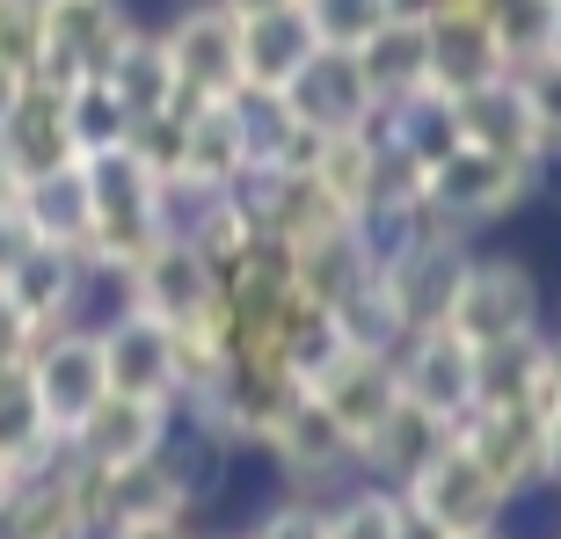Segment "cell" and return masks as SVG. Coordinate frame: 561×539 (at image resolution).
Wrapping results in <instances>:
<instances>
[{"instance_id": "6da1fadb", "label": "cell", "mask_w": 561, "mask_h": 539, "mask_svg": "<svg viewBox=\"0 0 561 539\" xmlns=\"http://www.w3.org/2000/svg\"><path fill=\"white\" fill-rule=\"evenodd\" d=\"M81 190H88V263L103 285H117L131 263H146L168 241L161 175L131 146H110V153L81 161Z\"/></svg>"}, {"instance_id": "7a4b0ae2", "label": "cell", "mask_w": 561, "mask_h": 539, "mask_svg": "<svg viewBox=\"0 0 561 539\" xmlns=\"http://www.w3.org/2000/svg\"><path fill=\"white\" fill-rule=\"evenodd\" d=\"M540 277L518 263V255H459L453 285H445V307H437V329H453L467 351H496V343H525L540 335L547 321Z\"/></svg>"}, {"instance_id": "3957f363", "label": "cell", "mask_w": 561, "mask_h": 539, "mask_svg": "<svg viewBox=\"0 0 561 539\" xmlns=\"http://www.w3.org/2000/svg\"><path fill=\"white\" fill-rule=\"evenodd\" d=\"M401 511H409V525L431 539H459V532H489V525H503V511H511V496L496 489V474L481 467L459 437H445L431 459H423L416 474L401 481Z\"/></svg>"}, {"instance_id": "277c9868", "label": "cell", "mask_w": 561, "mask_h": 539, "mask_svg": "<svg viewBox=\"0 0 561 539\" xmlns=\"http://www.w3.org/2000/svg\"><path fill=\"white\" fill-rule=\"evenodd\" d=\"M547 168H525V161H503V153H474V146H453V153H437L431 168L416 175L423 205L445 219V227L474 233V227H496L511 211L540 190Z\"/></svg>"}, {"instance_id": "5b68a950", "label": "cell", "mask_w": 561, "mask_h": 539, "mask_svg": "<svg viewBox=\"0 0 561 539\" xmlns=\"http://www.w3.org/2000/svg\"><path fill=\"white\" fill-rule=\"evenodd\" d=\"M22 372H30V394H37V415L51 445L88 423V409L110 394V372H103V343H95V321H66L37 343V351L22 357Z\"/></svg>"}, {"instance_id": "8992f818", "label": "cell", "mask_w": 561, "mask_h": 539, "mask_svg": "<svg viewBox=\"0 0 561 539\" xmlns=\"http://www.w3.org/2000/svg\"><path fill=\"white\" fill-rule=\"evenodd\" d=\"M117 307L153 313L168 335L227 329V321H219V270L197 249H183V241H161L146 263H131L125 277H117Z\"/></svg>"}, {"instance_id": "52a82bcc", "label": "cell", "mask_w": 561, "mask_h": 539, "mask_svg": "<svg viewBox=\"0 0 561 539\" xmlns=\"http://www.w3.org/2000/svg\"><path fill=\"white\" fill-rule=\"evenodd\" d=\"M161 51H168V81H175V110L241 95V22L219 0H197L190 15L168 22Z\"/></svg>"}, {"instance_id": "ba28073f", "label": "cell", "mask_w": 561, "mask_h": 539, "mask_svg": "<svg viewBox=\"0 0 561 539\" xmlns=\"http://www.w3.org/2000/svg\"><path fill=\"white\" fill-rule=\"evenodd\" d=\"M131 37L125 0H44V88H81L103 81V66L117 59V44Z\"/></svg>"}, {"instance_id": "9c48e42d", "label": "cell", "mask_w": 561, "mask_h": 539, "mask_svg": "<svg viewBox=\"0 0 561 539\" xmlns=\"http://www.w3.org/2000/svg\"><path fill=\"white\" fill-rule=\"evenodd\" d=\"M255 452L285 474L291 496H313V503L335 496V489L357 474V467H351V437L335 431V423L313 409L307 394H291L285 409L271 415V431H263V445H255Z\"/></svg>"}, {"instance_id": "30bf717a", "label": "cell", "mask_w": 561, "mask_h": 539, "mask_svg": "<svg viewBox=\"0 0 561 539\" xmlns=\"http://www.w3.org/2000/svg\"><path fill=\"white\" fill-rule=\"evenodd\" d=\"M175 445V401H146V394H103L88 409V423L66 437V452L88 474H117L139 459H161Z\"/></svg>"}, {"instance_id": "8fae6325", "label": "cell", "mask_w": 561, "mask_h": 539, "mask_svg": "<svg viewBox=\"0 0 561 539\" xmlns=\"http://www.w3.org/2000/svg\"><path fill=\"white\" fill-rule=\"evenodd\" d=\"M249 161H255V146H249V95L175 110V175H168V183L233 190L241 175H249Z\"/></svg>"}, {"instance_id": "7c38bea8", "label": "cell", "mask_w": 561, "mask_h": 539, "mask_svg": "<svg viewBox=\"0 0 561 539\" xmlns=\"http://www.w3.org/2000/svg\"><path fill=\"white\" fill-rule=\"evenodd\" d=\"M277 110H285L307 139H343V131L373 125L379 103H373V88H365V73H357V51H313V59L291 73V88L277 95Z\"/></svg>"}, {"instance_id": "4fadbf2b", "label": "cell", "mask_w": 561, "mask_h": 539, "mask_svg": "<svg viewBox=\"0 0 561 539\" xmlns=\"http://www.w3.org/2000/svg\"><path fill=\"white\" fill-rule=\"evenodd\" d=\"M394 387H401V401L431 409L437 423H459V415L474 409V351H467L453 329L423 321V329L401 335V351H394Z\"/></svg>"}, {"instance_id": "5bb4252c", "label": "cell", "mask_w": 561, "mask_h": 539, "mask_svg": "<svg viewBox=\"0 0 561 539\" xmlns=\"http://www.w3.org/2000/svg\"><path fill=\"white\" fill-rule=\"evenodd\" d=\"M299 394L313 401V409L329 415L335 431L351 437V452H357V437L373 431L379 415L394 409V357H379V351H357V343H343V351L321 365L313 379H299Z\"/></svg>"}, {"instance_id": "9a60e30c", "label": "cell", "mask_w": 561, "mask_h": 539, "mask_svg": "<svg viewBox=\"0 0 561 539\" xmlns=\"http://www.w3.org/2000/svg\"><path fill=\"white\" fill-rule=\"evenodd\" d=\"M103 343V372L110 394H146V401H175V335L139 307H110L95 321Z\"/></svg>"}, {"instance_id": "2e32d148", "label": "cell", "mask_w": 561, "mask_h": 539, "mask_svg": "<svg viewBox=\"0 0 561 539\" xmlns=\"http://www.w3.org/2000/svg\"><path fill=\"white\" fill-rule=\"evenodd\" d=\"M423 30H431V88L437 95H474V88L503 81L518 66L503 30L481 15H423Z\"/></svg>"}, {"instance_id": "e0dca14e", "label": "cell", "mask_w": 561, "mask_h": 539, "mask_svg": "<svg viewBox=\"0 0 561 539\" xmlns=\"http://www.w3.org/2000/svg\"><path fill=\"white\" fill-rule=\"evenodd\" d=\"M453 437L496 474V489L511 503H518L525 489H540V415H525V409H467L453 423Z\"/></svg>"}, {"instance_id": "ac0fdd59", "label": "cell", "mask_w": 561, "mask_h": 539, "mask_svg": "<svg viewBox=\"0 0 561 539\" xmlns=\"http://www.w3.org/2000/svg\"><path fill=\"white\" fill-rule=\"evenodd\" d=\"M453 131H459V146H474V153H503V161L547 168V146H540V131H533V117H525V95H518L511 73L474 88V95H453Z\"/></svg>"}, {"instance_id": "d6986e66", "label": "cell", "mask_w": 561, "mask_h": 539, "mask_svg": "<svg viewBox=\"0 0 561 539\" xmlns=\"http://www.w3.org/2000/svg\"><path fill=\"white\" fill-rule=\"evenodd\" d=\"M453 437V423H437L431 409H416V401H401L394 394V409L379 415L373 431L357 437V452H351V467H357V481H379V489H401V481L416 474L423 459L437 452Z\"/></svg>"}, {"instance_id": "ffe728a7", "label": "cell", "mask_w": 561, "mask_h": 539, "mask_svg": "<svg viewBox=\"0 0 561 539\" xmlns=\"http://www.w3.org/2000/svg\"><path fill=\"white\" fill-rule=\"evenodd\" d=\"M321 44H313L307 15L299 8H277V15H249L241 22V95H263L277 103L291 88V73L313 59Z\"/></svg>"}, {"instance_id": "44dd1931", "label": "cell", "mask_w": 561, "mask_h": 539, "mask_svg": "<svg viewBox=\"0 0 561 539\" xmlns=\"http://www.w3.org/2000/svg\"><path fill=\"white\" fill-rule=\"evenodd\" d=\"M379 175H387V153H379L373 131H343V139H313L307 153V183L329 197L343 219H365L379 197Z\"/></svg>"}, {"instance_id": "7402d4cb", "label": "cell", "mask_w": 561, "mask_h": 539, "mask_svg": "<svg viewBox=\"0 0 561 539\" xmlns=\"http://www.w3.org/2000/svg\"><path fill=\"white\" fill-rule=\"evenodd\" d=\"M0 153H8L22 175H51V168L81 161V153H73V131H66V95L59 88L30 81V95H22V103L8 110V125H0Z\"/></svg>"}, {"instance_id": "603a6c76", "label": "cell", "mask_w": 561, "mask_h": 539, "mask_svg": "<svg viewBox=\"0 0 561 539\" xmlns=\"http://www.w3.org/2000/svg\"><path fill=\"white\" fill-rule=\"evenodd\" d=\"M357 73L373 88V103H401L431 88V30L423 15H394L373 44H357Z\"/></svg>"}, {"instance_id": "cb8c5ba5", "label": "cell", "mask_w": 561, "mask_h": 539, "mask_svg": "<svg viewBox=\"0 0 561 539\" xmlns=\"http://www.w3.org/2000/svg\"><path fill=\"white\" fill-rule=\"evenodd\" d=\"M103 88H110V103L125 110L131 125H139V117H161V110H175V81H168L161 30H131V37L117 44V59L103 66Z\"/></svg>"}, {"instance_id": "d4e9b609", "label": "cell", "mask_w": 561, "mask_h": 539, "mask_svg": "<svg viewBox=\"0 0 561 539\" xmlns=\"http://www.w3.org/2000/svg\"><path fill=\"white\" fill-rule=\"evenodd\" d=\"M321 539H416V525L401 511V489L351 474L335 496H321Z\"/></svg>"}, {"instance_id": "484cf974", "label": "cell", "mask_w": 561, "mask_h": 539, "mask_svg": "<svg viewBox=\"0 0 561 539\" xmlns=\"http://www.w3.org/2000/svg\"><path fill=\"white\" fill-rule=\"evenodd\" d=\"M51 452H59V445H51V431H44V415H37L30 372H22V365H0V459H8L15 474H30V467H44Z\"/></svg>"}, {"instance_id": "4316f807", "label": "cell", "mask_w": 561, "mask_h": 539, "mask_svg": "<svg viewBox=\"0 0 561 539\" xmlns=\"http://www.w3.org/2000/svg\"><path fill=\"white\" fill-rule=\"evenodd\" d=\"M299 15H307L321 51H357V44H373L401 8L394 0H299Z\"/></svg>"}, {"instance_id": "83f0119b", "label": "cell", "mask_w": 561, "mask_h": 539, "mask_svg": "<svg viewBox=\"0 0 561 539\" xmlns=\"http://www.w3.org/2000/svg\"><path fill=\"white\" fill-rule=\"evenodd\" d=\"M511 81H518V95H525V117H533V131H540L547 161H561V59L533 51V59L511 66Z\"/></svg>"}, {"instance_id": "f1b7e54d", "label": "cell", "mask_w": 561, "mask_h": 539, "mask_svg": "<svg viewBox=\"0 0 561 539\" xmlns=\"http://www.w3.org/2000/svg\"><path fill=\"white\" fill-rule=\"evenodd\" d=\"M44 59V0H0V73L37 81Z\"/></svg>"}, {"instance_id": "f546056e", "label": "cell", "mask_w": 561, "mask_h": 539, "mask_svg": "<svg viewBox=\"0 0 561 539\" xmlns=\"http://www.w3.org/2000/svg\"><path fill=\"white\" fill-rule=\"evenodd\" d=\"M233 539H321V503H313V496H291V489H285L271 511H255V518L241 525Z\"/></svg>"}, {"instance_id": "4dcf8cb0", "label": "cell", "mask_w": 561, "mask_h": 539, "mask_svg": "<svg viewBox=\"0 0 561 539\" xmlns=\"http://www.w3.org/2000/svg\"><path fill=\"white\" fill-rule=\"evenodd\" d=\"M540 489H554V496H561V415H547V423H540Z\"/></svg>"}, {"instance_id": "1f68e13d", "label": "cell", "mask_w": 561, "mask_h": 539, "mask_svg": "<svg viewBox=\"0 0 561 539\" xmlns=\"http://www.w3.org/2000/svg\"><path fill=\"white\" fill-rule=\"evenodd\" d=\"M95 539H205L197 525H110V532H95Z\"/></svg>"}, {"instance_id": "d6a6232c", "label": "cell", "mask_w": 561, "mask_h": 539, "mask_svg": "<svg viewBox=\"0 0 561 539\" xmlns=\"http://www.w3.org/2000/svg\"><path fill=\"white\" fill-rule=\"evenodd\" d=\"M233 22H249V15H277V8H299V0H219Z\"/></svg>"}, {"instance_id": "836d02e7", "label": "cell", "mask_w": 561, "mask_h": 539, "mask_svg": "<svg viewBox=\"0 0 561 539\" xmlns=\"http://www.w3.org/2000/svg\"><path fill=\"white\" fill-rule=\"evenodd\" d=\"M540 51L561 59V0H547V15H540Z\"/></svg>"}, {"instance_id": "e575fe53", "label": "cell", "mask_w": 561, "mask_h": 539, "mask_svg": "<svg viewBox=\"0 0 561 539\" xmlns=\"http://www.w3.org/2000/svg\"><path fill=\"white\" fill-rule=\"evenodd\" d=\"M547 372H554V394H561V329L547 335Z\"/></svg>"}, {"instance_id": "d590c367", "label": "cell", "mask_w": 561, "mask_h": 539, "mask_svg": "<svg viewBox=\"0 0 561 539\" xmlns=\"http://www.w3.org/2000/svg\"><path fill=\"white\" fill-rule=\"evenodd\" d=\"M15 481H22V474L8 467V459H0V511H8V496H15Z\"/></svg>"}, {"instance_id": "8d00e7d4", "label": "cell", "mask_w": 561, "mask_h": 539, "mask_svg": "<svg viewBox=\"0 0 561 539\" xmlns=\"http://www.w3.org/2000/svg\"><path fill=\"white\" fill-rule=\"evenodd\" d=\"M459 539H503V525H489V532H459Z\"/></svg>"}, {"instance_id": "74e56055", "label": "cell", "mask_w": 561, "mask_h": 539, "mask_svg": "<svg viewBox=\"0 0 561 539\" xmlns=\"http://www.w3.org/2000/svg\"><path fill=\"white\" fill-rule=\"evenodd\" d=\"M554 539H561V532H554Z\"/></svg>"}]
</instances>
